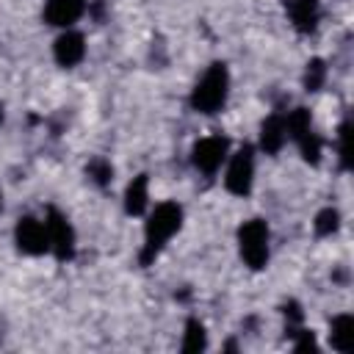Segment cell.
Here are the masks:
<instances>
[{
  "label": "cell",
  "instance_id": "14",
  "mask_svg": "<svg viewBox=\"0 0 354 354\" xmlns=\"http://www.w3.org/2000/svg\"><path fill=\"white\" fill-rule=\"evenodd\" d=\"M329 343L335 351H348L351 343H354V318L351 315H337L332 321V329H329Z\"/></svg>",
  "mask_w": 354,
  "mask_h": 354
},
{
  "label": "cell",
  "instance_id": "18",
  "mask_svg": "<svg viewBox=\"0 0 354 354\" xmlns=\"http://www.w3.org/2000/svg\"><path fill=\"white\" fill-rule=\"evenodd\" d=\"M337 227H340V213L335 207H324L315 216V232L318 235H332V232H337Z\"/></svg>",
  "mask_w": 354,
  "mask_h": 354
},
{
  "label": "cell",
  "instance_id": "13",
  "mask_svg": "<svg viewBox=\"0 0 354 354\" xmlns=\"http://www.w3.org/2000/svg\"><path fill=\"white\" fill-rule=\"evenodd\" d=\"M290 19L301 33L315 30L318 22V0H293L290 3Z\"/></svg>",
  "mask_w": 354,
  "mask_h": 354
},
{
  "label": "cell",
  "instance_id": "9",
  "mask_svg": "<svg viewBox=\"0 0 354 354\" xmlns=\"http://www.w3.org/2000/svg\"><path fill=\"white\" fill-rule=\"evenodd\" d=\"M53 55L61 66H77L86 58V39L77 30H64L55 44H53Z\"/></svg>",
  "mask_w": 354,
  "mask_h": 354
},
{
  "label": "cell",
  "instance_id": "8",
  "mask_svg": "<svg viewBox=\"0 0 354 354\" xmlns=\"http://www.w3.org/2000/svg\"><path fill=\"white\" fill-rule=\"evenodd\" d=\"M14 241L17 249L22 254H44L50 252V241H47V227L44 221L33 218V216H22L14 227Z\"/></svg>",
  "mask_w": 354,
  "mask_h": 354
},
{
  "label": "cell",
  "instance_id": "19",
  "mask_svg": "<svg viewBox=\"0 0 354 354\" xmlns=\"http://www.w3.org/2000/svg\"><path fill=\"white\" fill-rule=\"evenodd\" d=\"M348 138H351V122L346 119V122L337 127V158H340V166H343V169H351V149H348Z\"/></svg>",
  "mask_w": 354,
  "mask_h": 354
},
{
  "label": "cell",
  "instance_id": "3",
  "mask_svg": "<svg viewBox=\"0 0 354 354\" xmlns=\"http://www.w3.org/2000/svg\"><path fill=\"white\" fill-rule=\"evenodd\" d=\"M268 241H271V232H268V224L263 218H249L241 224L238 230V252H241V260L249 266V268H266L268 263Z\"/></svg>",
  "mask_w": 354,
  "mask_h": 354
},
{
  "label": "cell",
  "instance_id": "17",
  "mask_svg": "<svg viewBox=\"0 0 354 354\" xmlns=\"http://www.w3.org/2000/svg\"><path fill=\"white\" fill-rule=\"evenodd\" d=\"M324 80H326V64H324L321 58H313V61L307 64V72H304V86H307V91H318V88L324 86Z\"/></svg>",
  "mask_w": 354,
  "mask_h": 354
},
{
  "label": "cell",
  "instance_id": "6",
  "mask_svg": "<svg viewBox=\"0 0 354 354\" xmlns=\"http://www.w3.org/2000/svg\"><path fill=\"white\" fill-rule=\"evenodd\" d=\"M227 155H230V141L224 136H207L194 144L191 163L202 174H216L221 169V163L227 160Z\"/></svg>",
  "mask_w": 354,
  "mask_h": 354
},
{
  "label": "cell",
  "instance_id": "7",
  "mask_svg": "<svg viewBox=\"0 0 354 354\" xmlns=\"http://www.w3.org/2000/svg\"><path fill=\"white\" fill-rule=\"evenodd\" d=\"M44 227H47V241H50V252L58 260H69L75 254V230L66 221V216L55 207L47 210L44 216Z\"/></svg>",
  "mask_w": 354,
  "mask_h": 354
},
{
  "label": "cell",
  "instance_id": "12",
  "mask_svg": "<svg viewBox=\"0 0 354 354\" xmlns=\"http://www.w3.org/2000/svg\"><path fill=\"white\" fill-rule=\"evenodd\" d=\"M149 205V177L147 174H138L130 180L127 191H124V210L130 216H141Z\"/></svg>",
  "mask_w": 354,
  "mask_h": 354
},
{
  "label": "cell",
  "instance_id": "11",
  "mask_svg": "<svg viewBox=\"0 0 354 354\" xmlns=\"http://www.w3.org/2000/svg\"><path fill=\"white\" fill-rule=\"evenodd\" d=\"M288 141V127H285V116L282 113H271L263 124H260V149L268 155H277Z\"/></svg>",
  "mask_w": 354,
  "mask_h": 354
},
{
  "label": "cell",
  "instance_id": "1",
  "mask_svg": "<svg viewBox=\"0 0 354 354\" xmlns=\"http://www.w3.org/2000/svg\"><path fill=\"white\" fill-rule=\"evenodd\" d=\"M183 227V207L177 202H160L144 227V249H141V266H149L160 249L180 232Z\"/></svg>",
  "mask_w": 354,
  "mask_h": 354
},
{
  "label": "cell",
  "instance_id": "15",
  "mask_svg": "<svg viewBox=\"0 0 354 354\" xmlns=\"http://www.w3.org/2000/svg\"><path fill=\"white\" fill-rule=\"evenodd\" d=\"M185 354H196V351H205L207 348V332L202 326V321L196 318H188L185 321V332H183V346H180Z\"/></svg>",
  "mask_w": 354,
  "mask_h": 354
},
{
  "label": "cell",
  "instance_id": "2",
  "mask_svg": "<svg viewBox=\"0 0 354 354\" xmlns=\"http://www.w3.org/2000/svg\"><path fill=\"white\" fill-rule=\"evenodd\" d=\"M230 94V72L224 64H210L191 91V108L196 113H218Z\"/></svg>",
  "mask_w": 354,
  "mask_h": 354
},
{
  "label": "cell",
  "instance_id": "5",
  "mask_svg": "<svg viewBox=\"0 0 354 354\" xmlns=\"http://www.w3.org/2000/svg\"><path fill=\"white\" fill-rule=\"evenodd\" d=\"M254 183V147L243 144L235 155H227V171H224V185L235 196H246Z\"/></svg>",
  "mask_w": 354,
  "mask_h": 354
},
{
  "label": "cell",
  "instance_id": "16",
  "mask_svg": "<svg viewBox=\"0 0 354 354\" xmlns=\"http://www.w3.org/2000/svg\"><path fill=\"white\" fill-rule=\"evenodd\" d=\"M86 174H88L97 185H108V183L113 180V166H111V160H105V158H94V160H88Z\"/></svg>",
  "mask_w": 354,
  "mask_h": 354
},
{
  "label": "cell",
  "instance_id": "4",
  "mask_svg": "<svg viewBox=\"0 0 354 354\" xmlns=\"http://www.w3.org/2000/svg\"><path fill=\"white\" fill-rule=\"evenodd\" d=\"M285 127H288V138L296 141L301 158L307 163H318L321 160V138L313 127V116L307 108H293L285 113Z\"/></svg>",
  "mask_w": 354,
  "mask_h": 354
},
{
  "label": "cell",
  "instance_id": "10",
  "mask_svg": "<svg viewBox=\"0 0 354 354\" xmlns=\"http://www.w3.org/2000/svg\"><path fill=\"white\" fill-rule=\"evenodd\" d=\"M86 11V0H47L44 6V22L55 28L75 25Z\"/></svg>",
  "mask_w": 354,
  "mask_h": 354
},
{
  "label": "cell",
  "instance_id": "20",
  "mask_svg": "<svg viewBox=\"0 0 354 354\" xmlns=\"http://www.w3.org/2000/svg\"><path fill=\"white\" fill-rule=\"evenodd\" d=\"M0 124H3V105H0Z\"/></svg>",
  "mask_w": 354,
  "mask_h": 354
},
{
  "label": "cell",
  "instance_id": "21",
  "mask_svg": "<svg viewBox=\"0 0 354 354\" xmlns=\"http://www.w3.org/2000/svg\"><path fill=\"white\" fill-rule=\"evenodd\" d=\"M0 207H3V196H0Z\"/></svg>",
  "mask_w": 354,
  "mask_h": 354
}]
</instances>
